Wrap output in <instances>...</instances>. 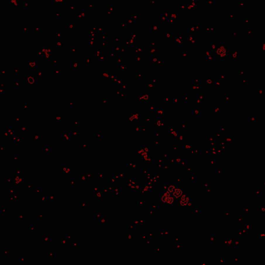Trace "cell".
<instances>
[{
	"label": "cell",
	"instance_id": "3",
	"mask_svg": "<svg viewBox=\"0 0 265 265\" xmlns=\"http://www.w3.org/2000/svg\"><path fill=\"white\" fill-rule=\"evenodd\" d=\"M178 203L181 206H185L189 203V197L187 194L184 193L178 199Z\"/></svg>",
	"mask_w": 265,
	"mask_h": 265
},
{
	"label": "cell",
	"instance_id": "2",
	"mask_svg": "<svg viewBox=\"0 0 265 265\" xmlns=\"http://www.w3.org/2000/svg\"><path fill=\"white\" fill-rule=\"evenodd\" d=\"M168 191L170 192V193L173 196L175 197V199H176V202L178 201V199L185 193V192L182 191V189L178 188V187H171V188L168 189Z\"/></svg>",
	"mask_w": 265,
	"mask_h": 265
},
{
	"label": "cell",
	"instance_id": "4",
	"mask_svg": "<svg viewBox=\"0 0 265 265\" xmlns=\"http://www.w3.org/2000/svg\"><path fill=\"white\" fill-rule=\"evenodd\" d=\"M216 54L217 55L220 57V58H225L226 56L227 55V50L226 47L224 46H219L218 48L216 49Z\"/></svg>",
	"mask_w": 265,
	"mask_h": 265
},
{
	"label": "cell",
	"instance_id": "1",
	"mask_svg": "<svg viewBox=\"0 0 265 265\" xmlns=\"http://www.w3.org/2000/svg\"><path fill=\"white\" fill-rule=\"evenodd\" d=\"M161 200L162 203L168 206H173L176 202V199H175V197L171 194L168 190L162 195L161 197Z\"/></svg>",
	"mask_w": 265,
	"mask_h": 265
}]
</instances>
